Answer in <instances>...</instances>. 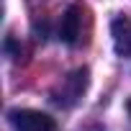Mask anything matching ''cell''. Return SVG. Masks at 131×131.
I'll return each instance as SVG.
<instances>
[{"label": "cell", "mask_w": 131, "mask_h": 131, "mask_svg": "<svg viewBox=\"0 0 131 131\" xmlns=\"http://www.w3.org/2000/svg\"><path fill=\"white\" fill-rule=\"evenodd\" d=\"M126 108H128V116H131V100H128V105H126Z\"/></svg>", "instance_id": "5b68a950"}, {"label": "cell", "mask_w": 131, "mask_h": 131, "mask_svg": "<svg viewBox=\"0 0 131 131\" xmlns=\"http://www.w3.org/2000/svg\"><path fill=\"white\" fill-rule=\"evenodd\" d=\"M111 36H113L116 54L131 59V13H118L111 21Z\"/></svg>", "instance_id": "277c9868"}, {"label": "cell", "mask_w": 131, "mask_h": 131, "mask_svg": "<svg viewBox=\"0 0 131 131\" xmlns=\"http://www.w3.org/2000/svg\"><path fill=\"white\" fill-rule=\"evenodd\" d=\"M88 34H90L88 10L82 5H70L59 23V39L67 46H82V44H88Z\"/></svg>", "instance_id": "6da1fadb"}, {"label": "cell", "mask_w": 131, "mask_h": 131, "mask_svg": "<svg viewBox=\"0 0 131 131\" xmlns=\"http://www.w3.org/2000/svg\"><path fill=\"white\" fill-rule=\"evenodd\" d=\"M8 121L16 131H57L54 118L34 108H13L8 113Z\"/></svg>", "instance_id": "3957f363"}, {"label": "cell", "mask_w": 131, "mask_h": 131, "mask_svg": "<svg viewBox=\"0 0 131 131\" xmlns=\"http://www.w3.org/2000/svg\"><path fill=\"white\" fill-rule=\"evenodd\" d=\"M88 82H90L88 67H80V70L70 72L67 77H64V80L51 90L54 105H59V108H72L75 103H80L82 95H85V90H88Z\"/></svg>", "instance_id": "7a4b0ae2"}]
</instances>
